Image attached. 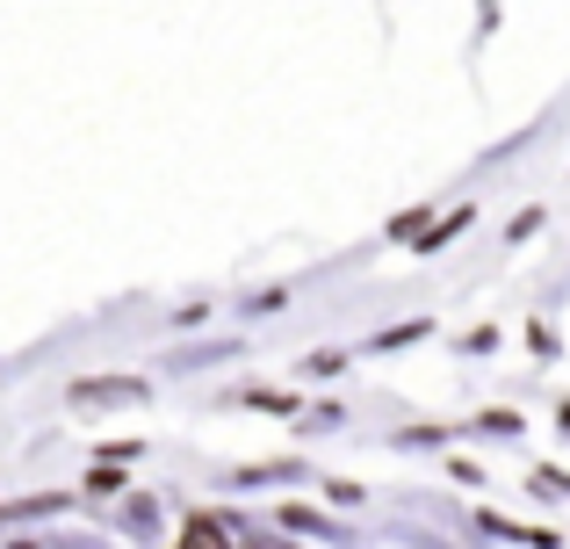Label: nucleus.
<instances>
[{"instance_id":"nucleus-1","label":"nucleus","mask_w":570,"mask_h":549,"mask_svg":"<svg viewBox=\"0 0 570 549\" xmlns=\"http://www.w3.org/2000/svg\"><path fill=\"white\" fill-rule=\"evenodd\" d=\"M181 549H224V536H217V521H188V542Z\"/></svg>"}]
</instances>
